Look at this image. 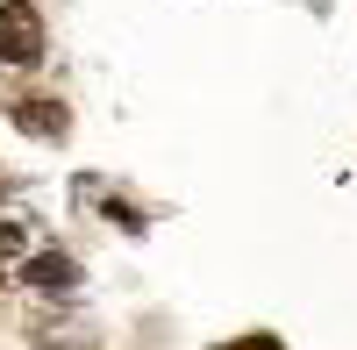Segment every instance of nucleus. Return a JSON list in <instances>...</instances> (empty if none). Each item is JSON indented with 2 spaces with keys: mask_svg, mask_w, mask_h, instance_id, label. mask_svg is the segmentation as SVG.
I'll list each match as a JSON object with an SVG mask.
<instances>
[{
  "mask_svg": "<svg viewBox=\"0 0 357 350\" xmlns=\"http://www.w3.org/2000/svg\"><path fill=\"white\" fill-rule=\"evenodd\" d=\"M43 57V22L29 15V0H0V65H36Z\"/></svg>",
  "mask_w": 357,
  "mask_h": 350,
  "instance_id": "obj_1",
  "label": "nucleus"
},
{
  "mask_svg": "<svg viewBox=\"0 0 357 350\" xmlns=\"http://www.w3.org/2000/svg\"><path fill=\"white\" fill-rule=\"evenodd\" d=\"M29 286H43V294H72V257H65V250L29 257Z\"/></svg>",
  "mask_w": 357,
  "mask_h": 350,
  "instance_id": "obj_2",
  "label": "nucleus"
},
{
  "mask_svg": "<svg viewBox=\"0 0 357 350\" xmlns=\"http://www.w3.org/2000/svg\"><path fill=\"white\" fill-rule=\"evenodd\" d=\"M15 122L57 143V136H65V107H57V100H22V107H15Z\"/></svg>",
  "mask_w": 357,
  "mask_h": 350,
  "instance_id": "obj_3",
  "label": "nucleus"
},
{
  "mask_svg": "<svg viewBox=\"0 0 357 350\" xmlns=\"http://www.w3.org/2000/svg\"><path fill=\"white\" fill-rule=\"evenodd\" d=\"M8 250H22V229H15V222H0V257H8Z\"/></svg>",
  "mask_w": 357,
  "mask_h": 350,
  "instance_id": "obj_4",
  "label": "nucleus"
},
{
  "mask_svg": "<svg viewBox=\"0 0 357 350\" xmlns=\"http://www.w3.org/2000/svg\"><path fill=\"white\" fill-rule=\"evenodd\" d=\"M236 350H279V336H243Z\"/></svg>",
  "mask_w": 357,
  "mask_h": 350,
  "instance_id": "obj_5",
  "label": "nucleus"
}]
</instances>
